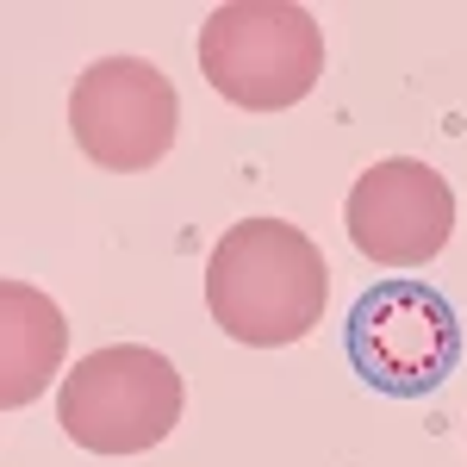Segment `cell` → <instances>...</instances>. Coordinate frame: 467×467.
<instances>
[{
  "instance_id": "6",
  "label": "cell",
  "mask_w": 467,
  "mask_h": 467,
  "mask_svg": "<svg viewBox=\"0 0 467 467\" xmlns=\"http://www.w3.org/2000/svg\"><path fill=\"white\" fill-rule=\"evenodd\" d=\"M349 244L380 268H424L455 237V187L418 156H387L349 187Z\"/></svg>"
},
{
  "instance_id": "3",
  "label": "cell",
  "mask_w": 467,
  "mask_h": 467,
  "mask_svg": "<svg viewBox=\"0 0 467 467\" xmlns=\"http://www.w3.org/2000/svg\"><path fill=\"white\" fill-rule=\"evenodd\" d=\"M187 387L175 361L144 343H112L81 356L57 387V424L88 455H144L175 436Z\"/></svg>"
},
{
  "instance_id": "1",
  "label": "cell",
  "mask_w": 467,
  "mask_h": 467,
  "mask_svg": "<svg viewBox=\"0 0 467 467\" xmlns=\"http://www.w3.org/2000/svg\"><path fill=\"white\" fill-rule=\"evenodd\" d=\"M330 299L318 244L287 218H237L206 255V312L231 343L287 349L312 337Z\"/></svg>"
},
{
  "instance_id": "5",
  "label": "cell",
  "mask_w": 467,
  "mask_h": 467,
  "mask_svg": "<svg viewBox=\"0 0 467 467\" xmlns=\"http://www.w3.org/2000/svg\"><path fill=\"white\" fill-rule=\"evenodd\" d=\"M69 138L94 169H156L181 138V100L169 75L144 57H100L69 88Z\"/></svg>"
},
{
  "instance_id": "2",
  "label": "cell",
  "mask_w": 467,
  "mask_h": 467,
  "mask_svg": "<svg viewBox=\"0 0 467 467\" xmlns=\"http://www.w3.org/2000/svg\"><path fill=\"white\" fill-rule=\"evenodd\" d=\"M200 69L231 107L287 112L324 75V32L293 0H231L200 26Z\"/></svg>"
},
{
  "instance_id": "7",
  "label": "cell",
  "mask_w": 467,
  "mask_h": 467,
  "mask_svg": "<svg viewBox=\"0 0 467 467\" xmlns=\"http://www.w3.org/2000/svg\"><path fill=\"white\" fill-rule=\"evenodd\" d=\"M69 349V318L63 306L32 281H6L0 287V405H32Z\"/></svg>"
},
{
  "instance_id": "4",
  "label": "cell",
  "mask_w": 467,
  "mask_h": 467,
  "mask_svg": "<svg viewBox=\"0 0 467 467\" xmlns=\"http://www.w3.org/2000/svg\"><path fill=\"white\" fill-rule=\"evenodd\" d=\"M343 343L361 387L387 399H424L462 361V318L424 281H380L349 306Z\"/></svg>"
}]
</instances>
